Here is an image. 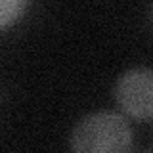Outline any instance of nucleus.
Masks as SVG:
<instances>
[{
    "mask_svg": "<svg viewBox=\"0 0 153 153\" xmlns=\"http://www.w3.org/2000/svg\"><path fill=\"white\" fill-rule=\"evenodd\" d=\"M69 146L79 153H117L132 146L128 121L115 111H96L75 124Z\"/></svg>",
    "mask_w": 153,
    "mask_h": 153,
    "instance_id": "1",
    "label": "nucleus"
},
{
    "mask_svg": "<svg viewBox=\"0 0 153 153\" xmlns=\"http://www.w3.org/2000/svg\"><path fill=\"white\" fill-rule=\"evenodd\" d=\"M115 102L119 109L138 121L153 119V71L140 67L119 76L115 84Z\"/></svg>",
    "mask_w": 153,
    "mask_h": 153,
    "instance_id": "2",
    "label": "nucleus"
},
{
    "mask_svg": "<svg viewBox=\"0 0 153 153\" xmlns=\"http://www.w3.org/2000/svg\"><path fill=\"white\" fill-rule=\"evenodd\" d=\"M29 0H0V27L6 29L23 16Z\"/></svg>",
    "mask_w": 153,
    "mask_h": 153,
    "instance_id": "3",
    "label": "nucleus"
}]
</instances>
